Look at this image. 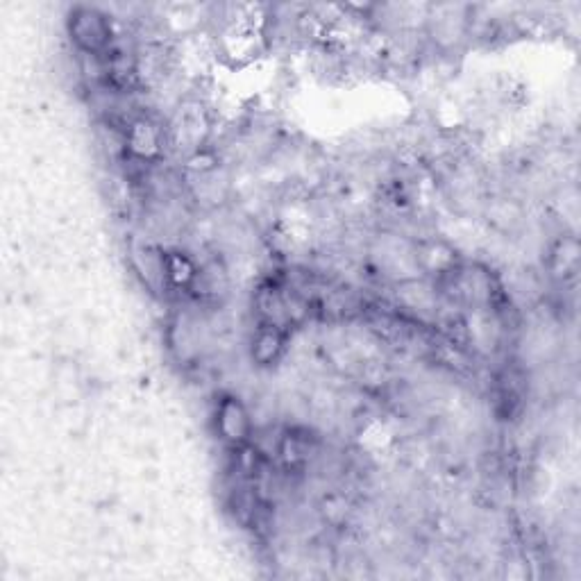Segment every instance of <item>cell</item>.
I'll use <instances>...</instances> for the list:
<instances>
[{"label":"cell","instance_id":"obj_1","mask_svg":"<svg viewBox=\"0 0 581 581\" xmlns=\"http://www.w3.org/2000/svg\"><path fill=\"white\" fill-rule=\"evenodd\" d=\"M69 35L82 55H105L112 46V23L96 7H75L69 14Z\"/></svg>","mask_w":581,"mask_h":581},{"label":"cell","instance_id":"obj_6","mask_svg":"<svg viewBox=\"0 0 581 581\" xmlns=\"http://www.w3.org/2000/svg\"><path fill=\"white\" fill-rule=\"evenodd\" d=\"M552 273L561 277V280H568V277H575L577 264H579V246L575 239H561L552 250Z\"/></svg>","mask_w":581,"mask_h":581},{"label":"cell","instance_id":"obj_5","mask_svg":"<svg viewBox=\"0 0 581 581\" xmlns=\"http://www.w3.org/2000/svg\"><path fill=\"white\" fill-rule=\"evenodd\" d=\"M198 275V266L193 264L189 255L180 250L164 252V282L178 286V289H191Z\"/></svg>","mask_w":581,"mask_h":581},{"label":"cell","instance_id":"obj_3","mask_svg":"<svg viewBox=\"0 0 581 581\" xmlns=\"http://www.w3.org/2000/svg\"><path fill=\"white\" fill-rule=\"evenodd\" d=\"M125 150L132 157L143 159V162L157 157L162 153V130H159V125L146 119V116L134 119L130 128L125 130Z\"/></svg>","mask_w":581,"mask_h":581},{"label":"cell","instance_id":"obj_4","mask_svg":"<svg viewBox=\"0 0 581 581\" xmlns=\"http://www.w3.org/2000/svg\"><path fill=\"white\" fill-rule=\"evenodd\" d=\"M284 345H286V330H282V327H277V325L259 323L257 332L255 336H252V343H250V357L261 368L273 366L275 361L282 357Z\"/></svg>","mask_w":581,"mask_h":581},{"label":"cell","instance_id":"obj_2","mask_svg":"<svg viewBox=\"0 0 581 581\" xmlns=\"http://www.w3.org/2000/svg\"><path fill=\"white\" fill-rule=\"evenodd\" d=\"M214 427H216L218 439L237 450L250 443L252 416L246 404H243L237 395L227 393L216 402Z\"/></svg>","mask_w":581,"mask_h":581}]
</instances>
